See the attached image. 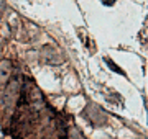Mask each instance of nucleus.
Here are the masks:
<instances>
[{"label": "nucleus", "instance_id": "2", "mask_svg": "<svg viewBox=\"0 0 148 139\" xmlns=\"http://www.w3.org/2000/svg\"><path fill=\"white\" fill-rule=\"evenodd\" d=\"M84 115L95 124H104L106 123V115L102 113V110H99V107H95L94 103H89V105L86 107Z\"/></svg>", "mask_w": 148, "mask_h": 139}, {"label": "nucleus", "instance_id": "5", "mask_svg": "<svg viewBox=\"0 0 148 139\" xmlns=\"http://www.w3.org/2000/svg\"><path fill=\"white\" fill-rule=\"evenodd\" d=\"M68 139H84V136L79 133L77 128H69L68 129Z\"/></svg>", "mask_w": 148, "mask_h": 139}, {"label": "nucleus", "instance_id": "4", "mask_svg": "<svg viewBox=\"0 0 148 139\" xmlns=\"http://www.w3.org/2000/svg\"><path fill=\"white\" fill-rule=\"evenodd\" d=\"M12 70H13V67H12L10 61H7V59L0 61V85L8 82V79L12 75Z\"/></svg>", "mask_w": 148, "mask_h": 139}, {"label": "nucleus", "instance_id": "1", "mask_svg": "<svg viewBox=\"0 0 148 139\" xmlns=\"http://www.w3.org/2000/svg\"><path fill=\"white\" fill-rule=\"evenodd\" d=\"M21 100L32 108L33 111H41L46 110L48 105L43 98V93L40 92V88L36 87V84L30 79H25L23 82V88H21Z\"/></svg>", "mask_w": 148, "mask_h": 139}, {"label": "nucleus", "instance_id": "3", "mask_svg": "<svg viewBox=\"0 0 148 139\" xmlns=\"http://www.w3.org/2000/svg\"><path fill=\"white\" fill-rule=\"evenodd\" d=\"M41 57H43L45 62H48V64H59V62L63 61L59 51L56 48H53V46H45V48L41 49Z\"/></svg>", "mask_w": 148, "mask_h": 139}]
</instances>
